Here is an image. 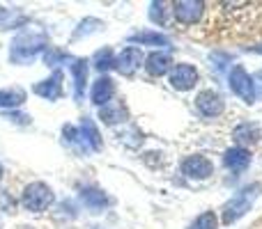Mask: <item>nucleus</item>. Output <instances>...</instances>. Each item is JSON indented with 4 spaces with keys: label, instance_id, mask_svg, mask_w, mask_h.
Listing matches in <instances>:
<instances>
[{
    "label": "nucleus",
    "instance_id": "nucleus-5",
    "mask_svg": "<svg viewBox=\"0 0 262 229\" xmlns=\"http://www.w3.org/2000/svg\"><path fill=\"white\" fill-rule=\"evenodd\" d=\"M182 172H184L189 179H207V176H212L214 165L209 158L200 156V154H193V156H189L182 163Z\"/></svg>",
    "mask_w": 262,
    "mask_h": 229
},
{
    "label": "nucleus",
    "instance_id": "nucleus-24",
    "mask_svg": "<svg viewBox=\"0 0 262 229\" xmlns=\"http://www.w3.org/2000/svg\"><path fill=\"white\" fill-rule=\"evenodd\" d=\"M99 28H104V23L101 21H97V18H85V21L78 26V30L74 32V39H78V37H85V35H90V32H95V30H99Z\"/></svg>",
    "mask_w": 262,
    "mask_h": 229
},
{
    "label": "nucleus",
    "instance_id": "nucleus-12",
    "mask_svg": "<svg viewBox=\"0 0 262 229\" xmlns=\"http://www.w3.org/2000/svg\"><path fill=\"white\" fill-rule=\"evenodd\" d=\"M113 94H115L113 81H111V78H106V76H99V81L92 85V104L99 106V108H104L106 104H111Z\"/></svg>",
    "mask_w": 262,
    "mask_h": 229
},
{
    "label": "nucleus",
    "instance_id": "nucleus-28",
    "mask_svg": "<svg viewBox=\"0 0 262 229\" xmlns=\"http://www.w3.org/2000/svg\"><path fill=\"white\" fill-rule=\"evenodd\" d=\"M0 179H3V165H0Z\"/></svg>",
    "mask_w": 262,
    "mask_h": 229
},
{
    "label": "nucleus",
    "instance_id": "nucleus-25",
    "mask_svg": "<svg viewBox=\"0 0 262 229\" xmlns=\"http://www.w3.org/2000/svg\"><path fill=\"white\" fill-rule=\"evenodd\" d=\"M149 18L154 23H163V5L161 3H152V9H149Z\"/></svg>",
    "mask_w": 262,
    "mask_h": 229
},
{
    "label": "nucleus",
    "instance_id": "nucleus-7",
    "mask_svg": "<svg viewBox=\"0 0 262 229\" xmlns=\"http://www.w3.org/2000/svg\"><path fill=\"white\" fill-rule=\"evenodd\" d=\"M195 83H198V71H195V67H191V64H177L170 71V85L175 87V90L186 92V90H191Z\"/></svg>",
    "mask_w": 262,
    "mask_h": 229
},
{
    "label": "nucleus",
    "instance_id": "nucleus-2",
    "mask_svg": "<svg viewBox=\"0 0 262 229\" xmlns=\"http://www.w3.org/2000/svg\"><path fill=\"white\" fill-rule=\"evenodd\" d=\"M260 190H262L260 184H251V186H246V188H242L239 193L232 195L230 202L223 207V222H226V225H232V222L239 220V218L251 209V204L255 202Z\"/></svg>",
    "mask_w": 262,
    "mask_h": 229
},
{
    "label": "nucleus",
    "instance_id": "nucleus-27",
    "mask_svg": "<svg viewBox=\"0 0 262 229\" xmlns=\"http://www.w3.org/2000/svg\"><path fill=\"white\" fill-rule=\"evenodd\" d=\"M253 87H260L258 92H255V96H262V71L258 73V76L253 78Z\"/></svg>",
    "mask_w": 262,
    "mask_h": 229
},
{
    "label": "nucleus",
    "instance_id": "nucleus-13",
    "mask_svg": "<svg viewBox=\"0 0 262 229\" xmlns=\"http://www.w3.org/2000/svg\"><path fill=\"white\" fill-rule=\"evenodd\" d=\"M170 64H172V58L168 53H163V50H154V53L147 55V60H145V67H147V71L152 73V76H163V73L170 71Z\"/></svg>",
    "mask_w": 262,
    "mask_h": 229
},
{
    "label": "nucleus",
    "instance_id": "nucleus-8",
    "mask_svg": "<svg viewBox=\"0 0 262 229\" xmlns=\"http://www.w3.org/2000/svg\"><path fill=\"white\" fill-rule=\"evenodd\" d=\"M143 62V53L136 46H127L124 50H120V55L115 58V69H118L122 76H131L136 69Z\"/></svg>",
    "mask_w": 262,
    "mask_h": 229
},
{
    "label": "nucleus",
    "instance_id": "nucleus-19",
    "mask_svg": "<svg viewBox=\"0 0 262 229\" xmlns=\"http://www.w3.org/2000/svg\"><path fill=\"white\" fill-rule=\"evenodd\" d=\"M26 90L21 87H9V90H0V108H18L26 101Z\"/></svg>",
    "mask_w": 262,
    "mask_h": 229
},
{
    "label": "nucleus",
    "instance_id": "nucleus-9",
    "mask_svg": "<svg viewBox=\"0 0 262 229\" xmlns=\"http://www.w3.org/2000/svg\"><path fill=\"white\" fill-rule=\"evenodd\" d=\"M195 108L205 117H219L223 113V99L212 90H205L195 96Z\"/></svg>",
    "mask_w": 262,
    "mask_h": 229
},
{
    "label": "nucleus",
    "instance_id": "nucleus-29",
    "mask_svg": "<svg viewBox=\"0 0 262 229\" xmlns=\"http://www.w3.org/2000/svg\"><path fill=\"white\" fill-rule=\"evenodd\" d=\"M255 50H260V53H262V48H255Z\"/></svg>",
    "mask_w": 262,
    "mask_h": 229
},
{
    "label": "nucleus",
    "instance_id": "nucleus-26",
    "mask_svg": "<svg viewBox=\"0 0 262 229\" xmlns=\"http://www.w3.org/2000/svg\"><path fill=\"white\" fill-rule=\"evenodd\" d=\"M64 58H67V55H64L62 53V50H49V53H46L44 55V60H46V64H55V62H60V60H64Z\"/></svg>",
    "mask_w": 262,
    "mask_h": 229
},
{
    "label": "nucleus",
    "instance_id": "nucleus-23",
    "mask_svg": "<svg viewBox=\"0 0 262 229\" xmlns=\"http://www.w3.org/2000/svg\"><path fill=\"white\" fill-rule=\"evenodd\" d=\"M189 229H216V216H214L212 211L200 213V216L195 218L193 225H191Z\"/></svg>",
    "mask_w": 262,
    "mask_h": 229
},
{
    "label": "nucleus",
    "instance_id": "nucleus-4",
    "mask_svg": "<svg viewBox=\"0 0 262 229\" xmlns=\"http://www.w3.org/2000/svg\"><path fill=\"white\" fill-rule=\"evenodd\" d=\"M228 83H230V90L239 96L246 104H253L255 101V87H253V78L246 73V69L242 64H235L228 76Z\"/></svg>",
    "mask_w": 262,
    "mask_h": 229
},
{
    "label": "nucleus",
    "instance_id": "nucleus-22",
    "mask_svg": "<svg viewBox=\"0 0 262 229\" xmlns=\"http://www.w3.org/2000/svg\"><path fill=\"white\" fill-rule=\"evenodd\" d=\"M95 67L99 69V71H108L111 67H115V55L111 48H101L99 53L95 55Z\"/></svg>",
    "mask_w": 262,
    "mask_h": 229
},
{
    "label": "nucleus",
    "instance_id": "nucleus-21",
    "mask_svg": "<svg viewBox=\"0 0 262 229\" xmlns=\"http://www.w3.org/2000/svg\"><path fill=\"white\" fill-rule=\"evenodd\" d=\"M26 18L16 12V9H5L0 7V30H7V28H14L18 23H23Z\"/></svg>",
    "mask_w": 262,
    "mask_h": 229
},
{
    "label": "nucleus",
    "instance_id": "nucleus-17",
    "mask_svg": "<svg viewBox=\"0 0 262 229\" xmlns=\"http://www.w3.org/2000/svg\"><path fill=\"white\" fill-rule=\"evenodd\" d=\"M131 44H138V46H168V37L161 35V32H149V30H143V32H134L129 37Z\"/></svg>",
    "mask_w": 262,
    "mask_h": 229
},
{
    "label": "nucleus",
    "instance_id": "nucleus-18",
    "mask_svg": "<svg viewBox=\"0 0 262 229\" xmlns=\"http://www.w3.org/2000/svg\"><path fill=\"white\" fill-rule=\"evenodd\" d=\"M99 119L104 124H118V121L127 119V108L122 104H106L104 108H99Z\"/></svg>",
    "mask_w": 262,
    "mask_h": 229
},
{
    "label": "nucleus",
    "instance_id": "nucleus-15",
    "mask_svg": "<svg viewBox=\"0 0 262 229\" xmlns=\"http://www.w3.org/2000/svg\"><path fill=\"white\" fill-rule=\"evenodd\" d=\"M72 73H74V99L81 101L88 85V60H74Z\"/></svg>",
    "mask_w": 262,
    "mask_h": 229
},
{
    "label": "nucleus",
    "instance_id": "nucleus-16",
    "mask_svg": "<svg viewBox=\"0 0 262 229\" xmlns=\"http://www.w3.org/2000/svg\"><path fill=\"white\" fill-rule=\"evenodd\" d=\"M81 202L92 211H101L111 204V197L99 188H83L81 190Z\"/></svg>",
    "mask_w": 262,
    "mask_h": 229
},
{
    "label": "nucleus",
    "instance_id": "nucleus-3",
    "mask_svg": "<svg viewBox=\"0 0 262 229\" xmlns=\"http://www.w3.org/2000/svg\"><path fill=\"white\" fill-rule=\"evenodd\" d=\"M53 190L49 188L46 184H41V181H35V184L26 186V190H23V207L28 209V211H44V209H49L51 204H53Z\"/></svg>",
    "mask_w": 262,
    "mask_h": 229
},
{
    "label": "nucleus",
    "instance_id": "nucleus-11",
    "mask_svg": "<svg viewBox=\"0 0 262 229\" xmlns=\"http://www.w3.org/2000/svg\"><path fill=\"white\" fill-rule=\"evenodd\" d=\"M223 163H226V167H230L232 172H244L246 167L251 165V154H249V149H244V147H232L223 154Z\"/></svg>",
    "mask_w": 262,
    "mask_h": 229
},
{
    "label": "nucleus",
    "instance_id": "nucleus-14",
    "mask_svg": "<svg viewBox=\"0 0 262 229\" xmlns=\"http://www.w3.org/2000/svg\"><path fill=\"white\" fill-rule=\"evenodd\" d=\"M78 133H81L83 144H88L92 151H99L101 149V135H99V131H97L95 121H92L90 117H83L81 126H78Z\"/></svg>",
    "mask_w": 262,
    "mask_h": 229
},
{
    "label": "nucleus",
    "instance_id": "nucleus-6",
    "mask_svg": "<svg viewBox=\"0 0 262 229\" xmlns=\"http://www.w3.org/2000/svg\"><path fill=\"white\" fill-rule=\"evenodd\" d=\"M172 12H175V18L184 26H191L195 23L205 12V5L198 3V0H180V3L172 5Z\"/></svg>",
    "mask_w": 262,
    "mask_h": 229
},
{
    "label": "nucleus",
    "instance_id": "nucleus-10",
    "mask_svg": "<svg viewBox=\"0 0 262 229\" xmlns=\"http://www.w3.org/2000/svg\"><path fill=\"white\" fill-rule=\"evenodd\" d=\"M35 94H39L46 101H58L62 96V73L53 71V76L46 78V81L37 83L35 85Z\"/></svg>",
    "mask_w": 262,
    "mask_h": 229
},
{
    "label": "nucleus",
    "instance_id": "nucleus-20",
    "mask_svg": "<svg viewBox=\"0 0 262 229\" xmlns=\"http://www.w3.org/2000/svg\"><path fill=\"white\" fill-rule=\"evenodd\" d=\"M260 138V129L255 124H239L235 129V140L237 142H255Z\"/></svg>",
    "mask_w": 262,
    "mask_h": 229
},
{
    "label": "nucleus",
    "instance_id": "nucleus-1",
    "mask_svg": "<svg viewBox=\"0 0 262 229\" xmlns=\"http://www.w3.org/2000/svg\"><path fill=\"white\" fill-rule=\"evenodd\" d=\"M49 44V37L39 30H23L14 37L12 41V48H9V60L14 64H26V62H32L35 55L39 50L46 48Z\"/></svg>",
    "mask_w": 262,
    "mask_h": 229
}]
</instances>
